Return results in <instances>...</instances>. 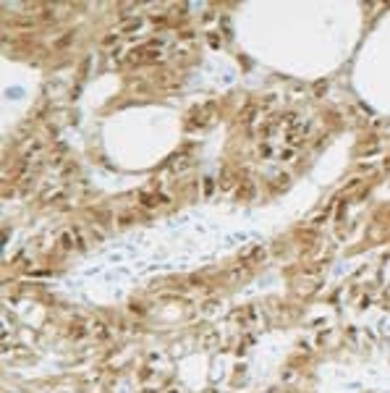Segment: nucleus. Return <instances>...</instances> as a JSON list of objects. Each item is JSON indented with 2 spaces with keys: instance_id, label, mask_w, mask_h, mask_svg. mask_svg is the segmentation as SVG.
Masks as SVG:
<instances>
[{
  "instance_id": "6e6552de",
  "label": "nucleus",
  "mask_w": 390,
  "mask_h": 393,
  "mask_svg": "<svg viewBox=\"0 0 390 393\" xmlns=\"http://www.w3.org/2000/svg\"><path fill=\"white\" fill-rule=\"evenodd\" d=\"M84 333H87V328H84V322H81V320L71 325V336H73V338H79V336H84Z\"/></svg>"
},
{
  "instance_id": "20e7f679",
  "label": "nucleus",
  "mask_w": 390,
  "mask_h": 393,
  "mask_svg": "<svg viewBox=\"0 0 390 393\" xmlns=\"http://www.w3.org/2000/svg\"><path fill=\"white\" fill-rule=\"evenodd\" d=\"M286 142H288L291 147H301L304 142H307V137H304L301 131H288V137H286Z\"/></svg>"
},
{
  "instance_id": "f257e3e1",
  "label": "nucleus",
  "mask_w": 390,
  "mask_h": 393,
  "mask_svg": "<svg viewBox=\"0 0 390 393\" xmlns=\"http://www.w3.org/2000/svg\"><path fill=\"white\" fill-rule=\"evenodd\" d=\"M157 84H160V87H171V89H175V87H178V74H175V71H163V74L157 76Z\"/></svg>"
},
{
  "instance_id": "39448f33",
  "label": "nucleus",
  "mask_w": 390,
  "mask_h": 393,
  "mask_svg": "<svg viewBox=\"0 0 390 393\" xmlns=\"http://www.w3.org/2000/svg\"><path fill=\"white\" fill-rule=\"evenodd\" d=\"M244 275H246V265H244V268H236V270H228V273H225V278H228V281H231V283L241 281Z\"/></svg>"
},
{
  "instance_id": "f03ea898",
  "label": "nucleus",
  "mask_w": 390,
  "mask_h": 393,
  "mask_svg": "<svg viewBox=\"0 0 390 393\" xmlns=\"http://www.w3.org/2000/svg\"><path fill=\"white\" fill-rule=\"evenodd\" d=\"M142 207H155V205H160V202H168V196H163V194H142Z\"/></svg>"
},
{
  "instance_id": "7ed1b4c3",
  "label": "nucleus",
  "mask_w": 390,
  "mask_h": 393,
  "mask_svg": "<svg viewBox=\"0 0 390 393\" xmlns=\"http://www.w3.org/2000/svg\"><path fill=\"white\" fill-rule=\"evenodd\" d=\"M278 123H280V118H278V116H272L270 121H265V123L259 126V137H270V134L275 131V126H278Z\"/></svg>"
},
{
  "instance_id": "f8f14e48",
  "label": "nucleus",
  "mask_w": 390,
  "mask_h": 393,
  "mask_svg": "<svg viewBox=\"0 0 390 393\" xmlns=\"http://www.w3.org/2000/svg\"><path fill=\"white\" fill-rule=\"evenodd\" d=\"M259 155H262V157L272 155V147H270V145H262V147H259Z\"/></svg>"
},
{
  "instance_id": "4468645a",
  "label": "nucleus",
  "mask_w": 390,
  "mask_h": 393,
  "mask_svg": "<svg viewBox=\"0 0 390 393\" xmlns=\"http://www.w3.org/2000/svg\"><path fill=\"white\" fill-rule=\"evenodd\" d=\"M178 34H181V40H194V32H191V29H183Z\"/></svg>"
},
{
  "instance_id": "2eb2a0df",
  "label": "nucleus",
  "mask_w": 390,
  "mask_h": 393,
  "mask_svg": "<svg viewBox=\"0 0 390 393\" xmlns=\"http://www.w3.org/2000/svg\"><path fill=\"white\" fill-rule=\"evenodd\" d=\"M131 221H134L131 215H121V218H118V223H123V225H128V223H131Z\"/></svg>"
},
{
  "instance_id": "1a4fd4ad",
  "label": "nucleus",
  "mask_w": 390,
  "mask_h": 393,
  "mask_svg": "<svg viewBox=\"0 0 390 393\" xmlns=\"http://www.w3.org/2000/svg\"><path fill=\"white\" fill-rule=\"evenodd\" d=\"M220 186H223V189H231V186H233V173H223V178H220Z\"/></svg>"
},
{
  "instance_id": "9b49d317",
  "label": "nucleus",
  "mask_w": 390,
  "mask_h": 393,
  "mask_svg": "<svg viewBox=\"0 0 390 393\" xmlns=\"http://www.w3.org/2000/svg\"><path fill=\"white\" fill-rule=\"evenodd\" d=\"M139 26H142V19H136V21H131V24L123 26V32H134V29H139Z\"/></svg>"
},
{
  "instance_id": "ddd939ff",
  "label": "nucleus",
  "mask_w": 390,
  "mask_h": 393,
  "mask_svg": "<svg viewBox=\"0 0 390 393\" xmlns=\"http://www.w3.org/2000/svg\"><path fill=\"white\" fill-rule=\"evenodd\" d=\"M286 184H288V176H286V173H280V176H278V184H275V186H278V189H283Z\"/></svg>"
},
{
  "instance_id": "f3484780",
  "label": "nucleus",
  "mask_w": 390,
  "mask_h": 393,
  "mask_svg": "<svg viewBox=\"0 0 390 393\" xmlns=\"http://www.w3.org/2000/svg\"><path fill=\"white\" fill-rule=\"evenodd\" d=\"M168 393H178V388H171V391H168Z\"/></svg>"
},
{
  "instance_id": "dca6fc26",
  "label": "nucleus",
  "mask_w": 390,
  "mask_h": 393,
  "mask_svg": "<svg viewBox=\"0 0 390 393\" xmlns=\"http://www.w3.org/2000/svg\"><path fill=\"white\" fill-rule=\"evenodd\" d=\"M291 157H293V149H286V152L280 155V160H291Z\"/></svg>"
},
{
  "instance_id": "9d476101",
  "label": "nucleus",
  "mask_w": 390,
  "mask_h": 393,
  "mask_svg": "<svg viewBox=\"0 0 390 393\" xmlns=\"http://www.w3.org/2000/svg\"><path fill=\"white\" fill-rule=\"evenodd\" d=\"M244 121H246V123H251V121H254V105H249L246 110H244V116H241Z\"/></svg>"
},
{
  "instance_id": "423d86ee",
  "label": "nucleus",
  "mask_w": 390,
  "mask_h": 393,
  "mask_svg": "<svg viewBox=\"0 0 390 393\" xmlns=\"http://www.w3.org/2000/svg\"><path fill=\"white\" fill-rule=\"evenodd\" d=\"M60 246H63V249L73 246V231H63V233H60Z\"/></svg>"
},
{
  "instance_id": "0eeeda50",
  "label": "nucleus",
  "mask_w": 390,
  "mask_h": 393,
  "mask_svg": "<svg viewBox=\"0 0 390 393\" xmlns=\"http://www.w3.org/2000/svg\"><path fill=\"white\" fill-rule=\"evenodd\" d=\"M189 165H191L189 155H178V157L173 160V168H175V171H183V168H189Z\"/></svg>"
}]
</instances>
